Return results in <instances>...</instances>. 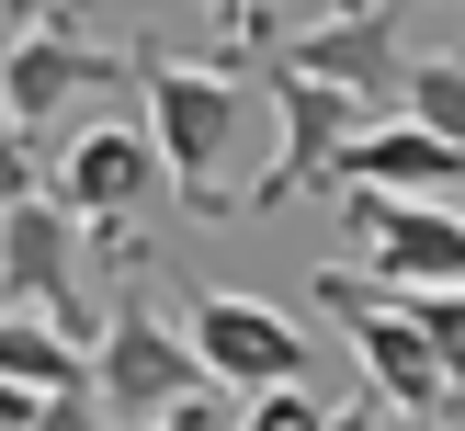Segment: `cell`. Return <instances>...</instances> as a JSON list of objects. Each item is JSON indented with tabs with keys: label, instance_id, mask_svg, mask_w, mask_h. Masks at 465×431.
<instances>
[{
	"label": "cell",
	"instance_id": "cell-1",
	"mask_svg": "<svg viewBox=\"0 0 465 431\" xmlns=\"http://www.w3.org/2000/svg\"><path fill=\"white\" fill-rule=\"evenodd\" d=\"M136 91H148V148H159V171L182 181V204H193V216H239L227 159H239L250 113H262V91L239 80V57L148 45V57H136Z\"/></svg>",
	"mask_w": 465,
	"mask_h": 431
},
{
	"label": "cell",
	"instance_id": "cell-2",
	"mask_svg": "<svg viewBox=\"0 0 465 431\" xmlns=\"http://www.w3.org/2000/svg\"><path fill=\"white\" fill-rule=\"evenodd\" d=\"M307 284H318V307L341 318V340H352L363 397H386V420H409V431H454V375H443V352L420 340L409 295H386L375 272H352V261H318Z\"/></svg>",
	"mask_w": 465,
	"mask_h": 431
},
{
	"label": "cell",
	"instance_id": "cell-3",
	"mask_svg": "<svg viewBox=\"0 0 465 431\" xmlns=\"http://www.w3.org/2000/svg\"><path fill=\"white\" fill-rule=\"evenodd\" d=\"M91 397H103V420H114V431H159L182 397H204L193 340L159 318V295H148V284H125V295H114L103 340H91Z\"/></svg>",
	"mask_w": 465,
	"mask_h": 431
},
{
	"label": "cell",
	"instance_id": "cell-4",
	"mask_svg": "<svg viewBox=\"0 0 465 431\" xmlns=\"http://www.w3.org/2000/svg\"><path fill=\"white\" fill-rule=\"evenodd\" d=\"M80 284H91V227L68 216L57 193H0V307L45 318L57 340H80V352H91Z\"/></svg>",
	"mask_w": 465,
	"mask_h": 431
},
{
	"label": "cell",
	"instance_id": "cell-5",
	"mask_svg": "<svg viewBox=\"0 0 465 431\" xmlns=\"http://www.w3.org/2000/svg\"><path fill=\"white\" fill-rule=\"evenodd\" d=\"M262 103H272V171L239 193V216H284V204L330 193V181H341V148H352V136L375 125V113H363L352 91L295 80V68H262Z\"/></svg>",
	"mask_w": 465,
	"mask_h": 431
},
{
	"label": "cell",
	"instance_id": "cell-6",
	"mask_svg": "<svg viewBox=\"0 0 465 431\" xmlns=\"http://www.w3.org/2000/svg\"><path fill=\"white\" fill-rule=\"evenodd\" d=\"M182 340H193L204 386H239V397H262V386H307V329H295L284 307H262V295H193V318H182Z\"/></svg>",
	"mask_w": 465,
	"mask_h": 431
},
{
	"label": "cell",
	"instance_id": "cell-7",
	"mask_svg": "<svg viewBox=\"0 0 465 431\" xmlns=\"http://www.w3.org/2000/svg\"><path fill=\"white\" fill-rule=\"evenodd\" d=\"M262 68L330 80V91H352L363 113H398V91H409V57H398V12H330V23H307V34L262 45Z\"/></svg>",
	"mask_w": 465,
	"mask_h": 431
},
{
	"label": "cell",
	"instance_id": "cell-8",
	"mask_svg": "<svg viewBox=\"0 0 465 431\" xmlns=\"http://www.w3.org/2000/svg\"><path fill=\"white\" fill-rule=\"evenodd\" d=\"M125 80V57H103L91 34H68V23H23V34H0V103H12V125H45V113L91 103V91Z\"/></svg>",
	"mask_w": 465,
	"mask_h": 431
},
{
	"label": "cell",
	"instance_id": "cell-9",
	"mask_svg": "<svg viewBox=\"0 0 465 431\" xmlns=\"http://www.w3.org/2000/svg\"><path fill=\"white\" fill-rule=\"evenodd\" d=\"M159 181H171V171H159L148 125H80V136L57 148V181H45V193H57L80 227H125Z\"/></svg>",
	"mask_w": 465,
	"mask_h": 431
},
{
	"label": "cell",
	"instance_id": "cell-10",
	"mask_svg": "<svg viewBox=\"0 0 465 431\" xmlns=\"http://www.w3.org/2000/svg\"><path fill=\"white\" fill-rule=\"evenodd\" d=\"M352 250H375V284H386V295L465 284V216H454V204H409V193H386V216L363 227Z\"/></svg>",
	"mask_w": 465,
	"mask_h": 431
},
{
	"label": "cell",
	"instance_id": "cell-11",
	"mask_svg": "<svg viewBox=\"0 0 465 431\" xmlns=\"http://www.w3.org/2000/svg\"><path fill=\"white\" fill-rule=\"evenodd\" d=\"M0 375H12V386H35V397H57V386H91V352H80V340H57L45 318L0 307Z\"/></svg>",
	"mask_w": 465,
	"mask_h": 431
},
{
	"label": "cell",
	"instance_id": "cell-12",
	"mask_svg": "<svg viewBox=\"0 0 465 431\" xmlns=\"http://www.w3.org/2000/svg\"><path fill=\"white\" fill-rule=\"evenodd\" d=\"M409 125H431L443 148L465 159V57H409V91H398Z\"/></svg>",
	"mask_w": 465,
	"mask_h": 431
},
{
	"label": "cell",
	"instance_id": "cell-13",
	"mask_svg": "<svg viewBox=\"0 0 465 431\" xmlns=\"http://www.w3.org/2000/svg\"><path fill=\"white\" fill-rule=\"evenodd\" d=\"M409 318H420V340L443 352V375H454V397H465V284H431V295H409Z\"/></svg>",
	"mask_w": 465,
	"mask_h": 431
},
{
	"label": "cell",
	"instance_id": "cell-14",
	"mask_svg": "<svg viewBox=\"0 0 465 431\" xmlns=\"http://www.w3.org/2000/svg\"><path fill=\"white\" fill-rule=\"evenodd\" d=\"M239 431H330V408L307 397V386H262V397H250V420Z\"/></svg>",
	"mask_w": 465,
	"mask_h": 431
},
{
	"label": "cell",
	"instance_id": "cell-15",
	"mask_svg": "<svg viewBox=\"0 0 465 431\" xmlns=\"http://www.w3.org/2000/svg\"><path fill=\"white\" fill-rule=\"evenodd\" d=\"M23 431H114V420H103V397H91V386H57V397H45Z\"/></svg>",
	"mask_w": 465,
	"mask_h": 431
},
{
	"label": "cell",
	"instance_id": "cell-16",
	"mask_svg": "<svg viewBox=\"0 0 465 431\" xmlns=\"http://www.w3.org/2000/svg\"><path fill=\"white\" fill-rule=\"evenodd\" d=\"M0 193H35V171H23V125H12V103H0Z\"/></svg>",
	"mask_w": 465,
	"mask_h": 431
},
{
	"label": "cell",
	"instance_id": "cell-17",
	"mask_svg": "<svg viewBox=\"0 0 465 431\" xmlns=\"http://www.w3.org/2000/svg\"><path fill=\"white\" fill-rule=\"evenodd\" d=\"M330 431H386V397H341V408H330Z\"/></svg>",
	"mask_w": 465,
	"mask_h": 431
},
{
	"label": "cell",
	"instance_id": "cell-18",
	"mask_svg": "<svg viewBox=\"0 0 465 431\" xmlns=\"http://www.w3.org/2000/svg\"><path fill=\"white\" fill-rule=\"evenodd\" d=\"M35 408H45L35 386H12V375H0V431H23V420H35Z\"/></svg>",
	"mask_w": 465,
	"mask_h": 431
},
{
	"label": "cell",
	"instance_id": "cell-19",
	"mask_svg": "<svg viewBox=\"0 0 465 431\" xmlns=\"http://www.w3.org/2000/svg\"><path fill=\"white\" fill-rule=\"evenodd\" d=\"M227 23H239V45H262L272 34V0H227Z\"/></svg>",
	"mask_w": 465,
	"mask_h": 431
},
{
	"label": "cell",
	"instance_id": "cell-20",
	"mask_svg": "<svg viewBox=\"0 0 465 431\" xmlns=\"http://www.w3.org/2000/svg\"><path fill=\"white\" fill-rule=\"evenodd\" d=\"M12 12H23V23H57V12H68V0H12ZM23 23H12V34H23Z\"/></svg>",
	"mask_w": 465,
	"mask_h": 431
},
{
	"label": "cell",
	"instance_id": "cell-21",
	"mask_svg": "<svg viewBox=\"0 0 465 431\" xmlns=\"http://www.w3.org/2000/svg\"><path fill=\"white\" fill-rule=\"evenodd\" d=\"M330 12H386V0H330Z\"/></svg>",
	"mask_w": 465,
	"mask_h": 431
}]
</instances>
